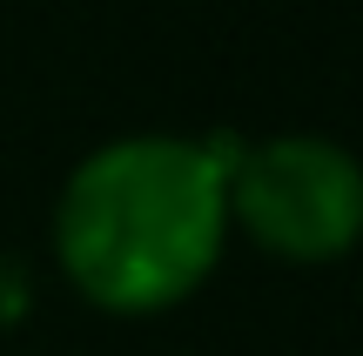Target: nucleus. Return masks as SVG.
I'll return each instance as SVG.
<instances>
[{"mask_svg":"<svg viewBox=\"0 0 363 356\" xmlns=\"http://www.w3.org/2000/svg\"><path fill=\"white\" fill-rule=\"evenodd\" d=\"M229 229L276 263H343L363 242V161L330 134L242 142L229 168Z\"/></svg>","mask_w":363,"mask_h":356,"instance_id":"nucleus-2","label":"nucleus"},{"mask_svg":"<svg viewBox=\"0 0 363 356\" xmlns=\"http://www.w3.org/2000/svg\"><path fill=\"white\" fill-rule=\"evenodd\" d=\"M216 134H115L74 161L54 202V263L108 316H162L216 276L229 249V168Z\"/></svg>","mask_w":363,"mask_h":356,"instance_id":"nucleus-1","label":"nucleus"}]
</instances>
